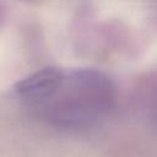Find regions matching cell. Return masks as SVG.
<instances>
[{
    "label": "cell",
    "mask_w": 157,
    "mask_h": 157,
    "mask_svg": "<svg viewBox=\"0 0 157 157\" xmlns=\"http://www.w3.org/2000/svg\"><path fill=\"white\" fill-rule=\"evenodd\" d=\"M115 102V86L102 71L65 69L53 94L37 109L52 124L66 129L90 128L104 118Z\"/></svg>",
    "instance_id": "obj_1"
},
{
    "label": "cell",
    "mask_w": 157,
    "mask_h": 157,
    "mask_svg": "<svg viewBox=\"0 0 157 157\" xmlns=\"http://www.w3.org/2000/svg\"><path fill=\"white\" fill-rule=\"evenodd\" d=\"M64 67L48 66L18 80L12 87V96L34 108L44 103L55 91L64 76Z\"/></svg>",
    "instance_id": "obj_2"
},
{
    "label": "cell",
    "mask_w": 157,
    "mask_h": 157,
    "mask_svg": "<svg viewBox=\"0 0 157 157\" xmlns=\"http://www.w3.org/2000/svg\"><path fill=\"white\" fill-rule=\"evenodd\" d=\"M135 93L142 103L157 105V61L136 77Z\"/></svg>",
    "instance_id": "obj_3"
}]
</instances>
